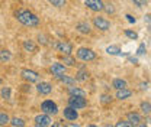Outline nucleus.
<instances>
[{
	"label": "nucleus",
	"instance_id": "1",
	"mask_svg": "<svg viewBox=\"0 0 151 127\" xmlns=\"http://www.w3.org/2000/svg\"><path fill=\"white\" fill-rule=\"evenodd\" d=\"M15 18L20 25H23L26 28H37L41 23L39 18L29 9H18L15 12Z\"/></svg>",
	"mask_w": 151,
	"mask_h": 127
},
{
	"label": "nucleus",
	"instance_id": "2",
	"mask_svg": "<svg viewBox=\"0 0 151 127\" xmlns=\"http://www.w3.org/2000/svg\"><path fill=\"white\" fill-rule=\"evenodd\" d=\"M76 55H77V58H78L80 61H83V62H90V61H94V59H96V52H94L93 49L84 48V46L78 48Z\"/></svg>",
	"mask_w": 151,
	"mask_h": 127
},
{
	"label": "nucleus",
	"instance_id": "3",
	"mask_svg": "<svg viewBox=\"0 0 151 127\" xmlns=\"http://www.w3.org/2000/svg\"><path fill=\"white\" fill-rule=\"evenodd\" d=\"M41 111L48 114V116H55V114H58V106L52 100H44L41 103Z\"/></svg>",
	"mask_w": 151,
	"mask_h": 127
},
{
	"label": "nucleus",
	"instance_id": "4",
	"mask_svg": "<svg viewBox=\"0 0 151 127\" xmlns=\"http://www.w3.org/2000/svg\"><path fill=\"white\" fill-rule=\"evenodd\" d=\"M54 48L61 55H71L73 54V45L67 40H57L54 43Z\"/></svg>",
	"mask_w": 151,
	"mask_h": 127
},
{
	"label": "nucleus",
	"instance_id": "5",
	"mask_svg": "<svg viewBox=\"0 0 151 127\" xmlns=\"http://www.w3.org/2000/svg\"><path fill=\"white\" fill-rule=\"evenodd\" d=\"M20 77H22L26 82H29V84L39 81V74H38L37 71H34V70H29V68H23V70L20 71Z\"/></svg>",
	"mask_w": 151,
	"mask_h": 127
},
{
	"label": "nucleus",
	"instance_id": "6",
	"mask_svg": "<svg viewBox=\"0 0 151 127\" xmlns=\"http://www.w3.org/2000/svg\"><path fill=\"white\" fill-rule=\"evenodd\" d=\"M68 106L74 110H81L87 106V101L84 97H77V95H70L68 98Z\"/></svg>",
	"mask_w": 151,
	"mask_h": 127
},
{
	"label": "nucleus",
	"instance_id": "7",
	"mask_svg": "<svg viewBox=\"0 0 151 127\" xmlns=\"http://www.w3.org/2000/svg\"><path fill=\"white\" fill-rule=\"evenodd\" d=\"M93 25L96 29H99V31H102V32H106V31L111 29V22H109L108 19L102 18V16L93 18Z\"/></svg>",
	"mask_w": 151,
	"mask_h": 127
},
{
	"label": "nucleus",
	"instance_id": "8",
	"mask_svg": "<svg viewBox=\"0 0 151 127\" xmlns=\"http://www.w3.org/2000/svg\"><path fill=\"white\" fill-rule=\"evenodd\" d=\"M86 7H89L93 12H102L105 9V3L103 0H84Z\"/></svg>",
	"mask_w": 151,
	"mask_h": 127
},
{
	"label": "nucleus",
	"instance_id": "9",
	"mask_svg": "<svg viewBox=\"0 0 151 127\" xmlns=\"http://www.w3.org/2000/svg\"><path fill=\"white\" fill-rule=\"evenodd\" d=\"M37 91L41 95H50V94L52 92V85H51V82H48V81H41V82H38Z\"/></svg>",
	"mask_w": 151,
	"mask_h": 127
},
{
	"label": "nucleus",
	"instance_id": "10",
	"mask_svg": "<svg viewBox=\"0 0 151 127\" xmlns=\"http://www.w3.org/2000/svg\"><path fill=\"white\" fill-rule=\"evenodd\" d=\"M65 65L64 64H61V62H54L51 67H50V71H51V74L55 77V78H58V77H61V75H64L65 74Z\"/></svg>",
	"mask_w": 151,
	"mask_h": 127
},
{
	"label": "nucleus",
	"instance_id": "11",
	"mask_svg": "<svg viewBox=\"0 0 151 127\" xmlns=\"http://www.w3.org/2000/svg\"><path fill=\"white\" fill-rule=\"evenodd\" d=\"M63 116H64V118L68 120V121H76V120L78 118L77 110H74L73 107H70V106H67L65 109L63 110Z\"/></svg>",
	"mask_w": 151,
	"mask_h": 127
},
{
	"label": "nucleus",
	"instance_id": "12",
	"mask_svg": "<svg viewBox=\"0 0 151 127\" xmlns=\"http://www.w3.org/2000/svg\"><path fill=\"white\" fill-rule=\"evenodd\" d=\"M35 123H37V124H41V126H44V127H50V124L52 123V121H51V116H48V114H45V113L38 114L37 117H35Z\"/></svg>",
	"mask_w": 151,
	"mask_h": 127
},
{
	"label": "nucleus",
	"instance_id": "13",
	"mask_svg": "<svg viewBox=\"0 0 151 127\" xmlns=\"http://www.w3.org/2000/svg\"><path fill=\"white\" fill-rule=\"evenodd\" d=\"M22 48H23L25 52H31V54H34V52H37L38 45L34 42V40H23V42H22Z\"/></svg>",
	"mask_w": 151,
	"mask_h": 127
},
{
	"label": "nucleus",
	"instance_id": "14",
	"mask_svg": "<svg viewBox=\"0 0 151 127\" xmlns=\"http://www.w3.org/2000/svg\"><path fill=\"white\" fill-rule=\"evenodd\" d=\"M76 29H77L80 33H83V35H89V33L92 32V28H90V25H89L87 22H78V23L76 25Z\"/></svg>",
	"mask_w": 151,
	"mask_h": 127
},
{
	"label": "nucleus",
	"instance_id": "15",
	"mask_svg": "<svg viewBox=\"0 0 151 127\" xmlns=\"http://www.w3.org/2000/svg\"><path fill=\"white\" fill-rule=\"evenodd\" d=\"M127 118H128V121H129V123H131L134 127H137L138 124H139V123H141V121H142L141 116H139L138 113H134V111L127 114Z\"/></svg>",
	"mask_w": 151,
	"mask_h": 127
},
{
	"label": "nucleus",
	"instance_id": "16",
	"mask_svg": "<svg viewBox=\"0 0 151 127\" xmlns=\"http://www.w3.org/2000/svg\"><path fill=\"white\" fill-rule=\"evenodd\" d=\"M132 95V91L128 88H122V90H116V98L118 100H127Z\"/></svg>",
	"mask_w": 151,
	"mask_h": 127
},
{
	"label": "nucleus",
	"instance_id": "17",
	"mask_svg": "<svg viewBox=\"0 0 151 127\" xmlns=\"http://www.w3.org/2000/svg\"><path fill=\"white\" fill-rule=\"evenodd\" d=\"M112 87L115 90H122V88H127L128 87V82L122 78H115L112 81Z\"/></svg>",
	"mask_w": 151,
	"mask_h": 127
},
{
	"label": "nucleus",
	"instance_id": "18",
	"mask_svg": "<svg viewBox=\"0 0 151 127\" xmlns=\"http://www.w3.org/2000/svg\"><path fill=\"white\" fill-rule=\"evenodd\" d=\"M87 79H89V71L87 70L81 68V70L77 71V74H76V81L83 82V81H87Z\"/></svg>",
	"mask_w": 151,
	"mask_h": 127
},
{
	"label": "nucleus",
	"instance_id": "19",
	"mask_svg": "<svg viewBox=\"0 0 151 127\" xmlns=\"http://www.w3.org/2000/svg\"><path fill=\"white\" fill-rule=\"evenodd\" d=\"M68 94L70 95H77V97H86V91L78 88V87H74V85L68 87Z\"/></svg>",
	"mask_w": 151,
	"mask_h": 127
},
{
	"label": "nucleus",
	"instance_id": "20",
	"mask_svg": "<svg viewBox=\"0 0 151 127\" xmlns=\"http://www.w3.org/2000/svg\"><path fill=\"white\" fill-rule=\"evenodd\" d=\"M60 82H63V84H65V85H74L76 84V78H73V77H68V75H61V77H58L57 78Z\"/></svg>",
	"mask_w": 151,
	"mask_h": 127
},
{
	"label": "nucleus",
	"instance_id": "21",
	"mask_svg": "<svg viewBox=\"0 0 151 127\" xmlns=\"http://www.w3.org/2000/svg\"><path fill=\"white\" fill-rule=\"evenodd\" d=\"M0 97H1L3 100H7V101H9V100L12 98V88L7 87V85L3 87V88L0 90Z\"/></svg>",
	"mask_w": 151,
	"mask_h": 127
},
{
	"label": "nucleus",
	"instance_id": "22",
	"mask_svg": "<svg viewBox=\"0 0 151 127\" xmlns=\"http://www.w3.org/2000/svg\"><path fill=\"white\" fill-rule=\"evenodd\" d=\"M12 59V52L9 49H0V62H9Z\"/></svg>",
	"mask_w": 151,
	"mask_h": 127
},
{
	"label": "nucleus",
	"instance_id": "23",
	"mask_svg": "<svg viewBox=\"0 0 151 127\" xmlns=\"http://www.w3.org/2000/svg\"><path fill=\"white\" fill-rule=\"evenodd\" d=\"M139 109H141V113H142L144 116H148V114H151V103L142 101V103L139 104Z\"/></svg>",
	"mask_w": 151,
	"mask_h": 127
},
{
	"label": "nucleus",
	"instance_id": "24",
	"mask_svg": "<svg viewBox=\"0 0 151 127\" xmlns=\"http://www.w3.org/2000/svg\"><path fill=\"white\" fill-rule=\"evenodd\" d=\"M61 61H63L65 65H68V67H74L76 65V59L71 55H61Z\"/></svg>",
	"mask_w": 151,
	"mask_h": 127
},
{
	"label": "nucleus",
	"instance_id": "25",
	"mask_svg": "<svg viewBox=\"0 0 151 127\" xmlns=\"http://www.w3.org/2000/svg\"><path fill=\"white\" fill-rule=\"evenodd\" d=\"M10 124L13 127H25L26 121L23 118H20V117H13V118H10Z\"/></svg>",
	"mask_w": 151,
	"mask_h": 127
},
{
	"label": "nucleus",
	"instance_id": "26",
	"mask_svg": "<svg viewBox=\"0 0 151 127\" xmlns=\"http://www.w3.org/2000/svg\"><path fill=\"white\" fill-rule=\"evenodd\" d=\"M48 1L57 9H63V7L67 6V0H48Z\"/></svg>",
	"mask_w": 151,
	"mask_h": 127
},
{
	"label": "nucleus",
	"instance_id": "27",
	"mask_svg": "<svg viewBox=\"0 0 151 127\" xmlns=\"http://www.w3.org/2000/svg\"><path fill=\"white\" fill-rule=\"evenodd\" d=\"M106 52L109 55H121V48L116 46V45H111L106 48Z\"/></svg>",
	"mask_w": 151,
	"mask_h": 127
},
{
	"label": "nucleus",
	"instance_id": "28",
	"mask_svg": "<svg viewBox=\"0 0 151 127\" xmlns=\"http://www.w3.org/2000/svg\"><path fill=\"white\" fill-rule=\"evenodd\" d=\"M10 123V117H9V114H6V113H0V127L6 126V124H9Z\"/></svg>",
	"mask_w": 151,
	"mask_h": 127
},
{
	"label": "nucleus",
	"instance_id": "29",
	"mask_svg": "<svg viewBox=\"0 0 151 127\" xmlns=\"http://www.w3.org/2000/svg\"><path fill=\"white\" fill-rule=\"evenodd\" d=\"M125 35L129 38V39H132V40H137V39H138V33H137V32H134V31H129V29H127V31H125Z\"/></svg>",
	"mask_w": 151,
	"mask_h": 127
},
{
	"label": "nucleus",
	"instance_id": "30",
	"mask_svg": "<svg viewBox=\"0 0 151 127\" xmlns=\"http://www.w3.org/2000/svg\"><path fill=\"white\" fill-rule=\"evenodd\" d=\"M115 127H134L129 123V121H125V120H119L116 124H115Z\"/></svg>",
	"mask_w": 151,
	"mask_h": 127
},
{
	"label": "nucleus",
	"instance_id": "31",
	"mask_svg": "<svg viewBox=\"0 0 151 127\" xmlns=\"http://www.w3.org/2000/svg\"><path fill=\"white\" fill-rule=\"evenodd\" d=\"M111 100H112V97H111V95H108V94H103V95H102V98H100V101H102L103 104L109 103Z\"/></svg>",
	"mask_w": 151,
	"mask_h": 127
},
{
	"label": "nucleus",
	"instance_id": "32",
	"mask_svg": "<svg viewBox=\"0 0 151 127\" xmlns=\"http://www.w3.org/2000/svg\"><path fill=\"white\" fill-rule=\"evenodd\" d=\"M38 42L42 43V45H48V39L44 36V35H38Z\"/></svg>",
	"mask_w": 151,
	"mask_h": 127
},
{
	"label": "nucleus",
	"instance_id": "33",
	"mask_svg": "<svg viewBox=\"0 0 151 127\" xmlns=\"http://www.w3.org/2000/svg\"><path fill=\"white\" fill-rule=\"evenodd\" d=\"M103 10H106L109 15H111V13H113V12H115V9H113V4H111V3L105 4V9H103Z\"/></svg>",
	"mask_w": 151,
	"mask_h": 127
},
{
	"label": "nucleus",
	"instance_id": "34",
	"mask_svg": "<svg viewBox=\"0 0 151 127\" xmlns=\"http://www.w3.org/2000/svg\"><path fill=\"white\" fill-rule=\"evenodd\" d=\"M137 54H138V55H144V54H145V43H141V45L138 46Z\"/></svg>",
	"mask_w": 151,
	"mask_h": 127
},
{
	"label": "nucleus",
	"instance_id": "35",
	"mask_svg": "<svg viewBox=\"0 0 151 127\" xmlns=\"http://www.w3.org/2000/svg\"><path fill=\"white\" fill-rule=\"evenodd\" d=\"M125 18L128 19V22H129V23H135V18H132L131 15H127Z\"/></svg>",
	"mask_w": 151,
	"mask_h": 127
},
{
	"label": "nucleus",
	"instance_id": "36",
	"mask_svg": "<svg viewBox=\"0 0 151 127\" xmlns=\"http://www.w3.org/2000/svg\"><path fill=\"white\" fill-rule=\"evenodd\" d=\"M50 127H64V124H61V123H51Z\"/></svg>",
	"mask_w": 151,
	"mask_h": 127
},
{
	"label": "nucleus",
	"instance_id": "37",
	"mask_svg": "<svg viewBox=\"0 0 151 127\" xmlns=\"http://www.w3.org/2000/svg\"><path fill=\"white\" fill-rule=\"evenodd\" d=\"M129 61H131L132 64H138V61H137V58H129Z\"/></svg>",
	"mask_w": 151,
	"mask_h": 127
},
{
	"label": "nucleus",
	"instance_id": "38",
	"mask_svg": "<svg viewBox=\"0 0 151 127\" xmlns=\"http://www.w3.org/2000/svg\"><path fill=\"white\" fill-rule=\"evenodd\" d=\"M137 127H148V126H147L145 123H142V121H141V123H139V124H138V126H137Z\"/></svg>",
	"mask_w": 151,
	"mask_h": 127
},
{
	"label": "nucleus",
	"instance_id": "39",
	"mask_svg": "<svg viewBox=\"0 0 151 127\" xmlns=\"http://www.w3.org/2000/svg\"><path fill=\"white\" fill-rule=\"evenodd\" d=\"M134 4H135V6H138V7H141V6H139V4H141V3H139V1H138V0H134Z\"/></svg>",
	"mask_w": 151,
	"mask_h": 127
},
{
	"label": "nucleus",
	"instance_id": "40",
	"mask_svg": "<svg viewBox=\"0 0 151 127\" xmlns=\"http://www.w3.org/2000/svg\"><path fill=\"white\" fill-rule=\"evenodd\" d=\"M64 127H78L77 124H73V121H71V124H68V126H64Z\"/></svg>",
	"mask_w": 151,
	"mask_h": 127
},
{
	"label": "nucleus",
	"instance_id": "41",
	"mask_svg": "<svg viewBox=\"0 0 151 127\" xmlns=\"http://www.w3.org/2000/svg\"><path fill=\"white\" fill-rule=\"evenodd\" d=\"M138 1H139V3H147L148 0H138Z\"/></svg>",
	"mask_w": 151,
	"mask_h": 127
},
{
	"label": "nucleus",
	"instance_id": "42",
	"mask_svg": "<svg viewBox=\"0 0 151 127\" xmlns=\"http://www.w3.org/2000/svg\"><path fill=\"white\" fill-rule=\"evenodd\" d=\"M87 127H99V126H96V124H89Z\"/></svg>",
	"mask_w": 151,
	"mask_h": 127
},
{
	"label": "nucleus",
	"instance_id": "43",
	"mask_svg": "<svg viewBox=\"0 0 151 127\" xmlns=\"http://www.w3.org/2000/svg\"><path fill=\"white\" fill-rule=\"evenodd\" d=\"M35 127H44V126H41V124H37V123H35Z\"/></svg>",
	"mask_w": 151,
	"mask_h": 127
},
{
	"label": "nucleus",
	"instance_id": "44",
	"mask_svg": "<svg viewBox=\"0 0 151 127\" xmlns=\"http://www.w3.org/2000/svg\"><path fill=\"white\" fill-rule=\"evenodd\" d=\"M105 127H115V126H111V124H106V126Z\"/></svg>",
	"mask_w": 151,
	"mask_h": 127
},
{
	"label": "nucleus",
	"instance_id": "45",
	"mask_svg": "<svg viewBox=\"0 0 151 127\" xmlns=\"http://www.w3.org/2000/svg\"><path fill=\"white\" fill-rule=\"evenodd\" d=\"M1 82H3V79H1V78H0V84H1Z\"/></svg>",
	"mask_w": 151,
	"mask_h": 127
}]
</instances>
